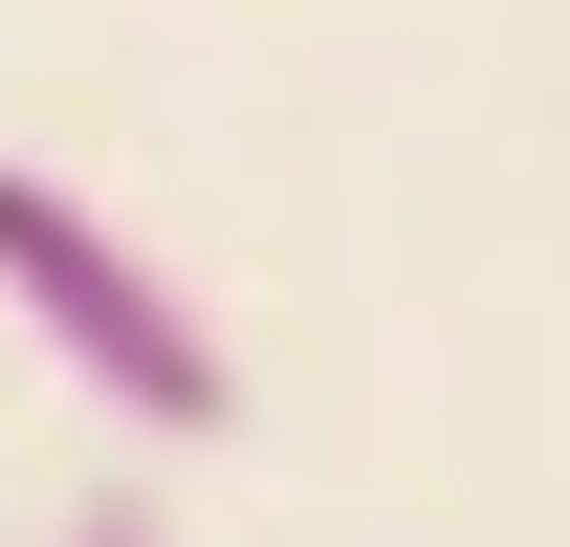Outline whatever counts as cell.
<instances>
[{"label": "cell", "instance_id": "obj_1", "mask_svg": "<svg viewBox=\"0 0 570 547\" xmlns=\"http://www.w3.org/2000/svg\"><path fill=\"white\" fill-rule=\"evenodd\" d=\"M0 307L67 350V395H110L132 438H242V350L132 219H88L45 153H0Z\"/></svg>", "mask_w": 570, "mask_h": 547}, {"label": "cell", "instance_id": "obj_2", "mask_svg": "<svg viewBox=\"0 0 570 547\" xmlns=\"http://www.w3.org/2000/svg\"><path fill=\"white\" fill-rule=\"evenodd\" d=\"M67 547H176V526H154V481H110V504H88Z\"/></svg>", "mask_w": 570, "mask_h": 547}]
</instances>
